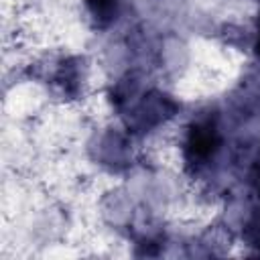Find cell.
<instances>
[{
  "instance_id": "7a4b0ae2",
  "label": "cell",
  "mask_w": 260,
  "mask_h": 260,
  "mask_svg": "<svg viewBox=\"0 0 260 260\" xmlns=\"http://www.w3.org/2000/svg\"><path fill=\"white\" fill-rule=\"evenodd\" d=\"M256 47H258V53H260V32H258V45Z\"/></svg>"
},
{
  "instance_id": "6da1fadb",
  "label": "cell",
  "mask_w": 260,
  "mask_h": 260,
  "mask_svg": "<svg viewBox=\"0 0 260 260\" xmlns=\"http://www.w3.org/2000/svg\"><path fill=\"white\" fill-rule=\"evenodd\" d=\"M217 132L213 130V126L209 124H201V126H195L189 134V140H187V154L195 160H203L207 158L215 148H217Z\"/></svg>"
}]
</instances>
